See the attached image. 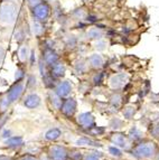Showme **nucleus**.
<instances>
[{
  "mask_svg": "<svg viewBox=\"0 0 159 160\" xmlns=\"http://www.w3.org/2000/svg\"><path fill=\"white\" fill-rule=\"evenodd\" d=\"M86 63L90 71H101L105 66V58L101 53H92L86 57Z\"/></svg>",
  "mask_w": 159,
  "mask_h": 160,
  "instance_id": "nucleus-12",
  "label": "nucleus"
},
{
  "mask_svg": "<svg viewBox=\"0 0 159 160\" xmlns=\"http://www.w3.org/2000/svg\"><path fill=\"white\" fill-rule=\"evenodd\" d=\"M106 150H108V153H109L111 157H113L115 160H122L123 157H125V151L122 149H120V148L113 146V144H109L108 148H106Z\"/></svg>",
  "mask_w": 159,
  "mask_h": 160,
  "instance_id": "nucleus-30",
  "label": "nucleus"
},
{
  "mask_svg": "<svg viewBox=\"0 0 159 160\" xmlns=\"http://www.w3.org/2000/svg\"><path fill=\"white\" fill-rule=\"evenodd\" d=\"M84 151L79 148H69V159L71 160H82Z\"/></svg>",
  "mask_w": 159,
  "mask_h": 160,
  "instance_id": "nucleus-36",
  "label": "nucleus"
},
{
  "mask_svg": "<svg viewBox=\"0 0 159 160\" xmlns=\"http://www.w3.org/2000/svg\"><path fill=\"white\" fill-rule=\"evenodd\" d=\"M89 12H90V10L86 6H81V7H77L72 11L71 18H73V20H75V22H84Z\"/></svg>",
  "mask_w": 159,
  "mask_h": 160,
  "instance_id": "nucleus-22",
  "label": "nucleus"
},
{
  "mask_svg": "<svg viewBox=\"0 0 159 160\" xmlns=\"http://www.w3.org/2000/svg\"><path fill=\"white\" fill-rule=\"evenodd\" d=\"M62 137H63V130L59 129V127H53V128L48 129L45 131V133L43 134L44 141L49 142V143L57 142Z\"/></svg>",
  "mask_w": 159,
  "mask_h": 160,
  "instance_id": "nucleus-17",
  "label": "nucleus"
},
{
  "mask_svg": "<svg viewBox=\"0 0 159 160\" xmlns=\"http://www.w3.org/2000/svg\"><path fill=\"white\" fill-rule=\"evenodd\" d=\"M30 17L42 22H46L50 17L53 16V8L48 1L44 0L39 5L35 6L34 8L29 9Z\"/></svg>",
  "mask_w": 159,
  "mask_h": 160,
  "instance_id": "nucleus-5",
  "label": "nucleus"
},
{
  "mask_svg": "<svg viewBox=\"0 0 159 160\" xmlns=\"http://www.w3.org/2000/svg\"><path fill=\"white\" fill-rule=\"evenodd\" d=\"M104 133H105V129L98 126H95L94 128H92L91 130H89L86 132V134L89 137H101V136H104Z\"/></svg>",
  "mask_w": 159,
  "mask_h": 160,
  "instance_id": "nucleus-37",
  "label": "nucleus"
},
{
  "mask_svg": "<svg viewBox=\"0 0 159 160\" xmlns=\"http://www.w3.org/2000/svg\"><path fill=\"white\" fill-rule=\"evenodd\" d=\"M44 0H26V3H27V8L28 9H32L34 8L35 6L39 5L40 2H43Z\"/></svg>",
  "mask_w": 159,
  "mask_h": 160,
  "instance_id": "nucleus-42",
  "label": "nucleus"
},
{
  "mask_svg": "<svg viewBox=\"0 0 159 160\" xmlns=\"http://www.w3.org/2000/svg\"><path fill=\"white\" fill-rule=\"evenodd\" d=\"M0 160H16V158L10 155H0Z\"/></svg>",
  "mask_w": 159,
  "mask_h": 160,
  "instance_id": "nucleus-44",
  "label": "nucleus"
},
{
  "mask_svg": "<svg viewBox=\"0 0 159 160\" xmlns=\"http://www.w3.org/2000/svg\"><path fill=\"white\" fill-rule=\"evenodd\" d=\"M155 160H159V148H158V151H157V155H156V158Z\"/></svg>",
  "mask_w": 159,
  "mask_h": 160,
  "instance_id": "nucleus-45",
  "label": "nucleus"
},
{
  "mask_svg": "<svg viewBox=\"0 0 159 160\" xmlns=\"http://www.w3.org/2000/svg\"><path fill=\"white\" fill-rule=\"evenodd\" d=\"M77 43H79V39L75 37L74 35H67L65 36V45L67 47H72V48H75L77 47Z\"/></svg>",
  "mask_w": 159,
  "mask_h": 160,
  "instance_id": "nucleus-38",
  "label": "nucleus"
},
{
  "mask_svg": "<svg viewBox=\"0 0 159 160\" xmlns=\"http://www.w3.org/2000/svg\"><path fill=\"white\" fill-rule=\"evenodd\" d=\"M128 137L130 138V140L135 143V142L139 141V140H141V139L145 138V136H143V132L142 130H141L140 128H139L138 126H131L129 128V131H128Z\"/></svg>",
  "mask_w": 159,
  "mask_h": 160,
  "instance_id": "nucleus-26",
  "label": "nucleus"
},
{
  "mask_svg": "<svg viewBox=\"0 0 159 160\" xmlns=\"http://www.w3.org/2000/svg\"><path fill=\"white\" fill-rule=\"evenodd\" d=\"M26 84L25 81H13V83L9 86V88L6 91L7 96L11 104H15L17 102L21 101L23 96L26 93Z\"/></svg>",
  "mask_w": 159,
  "mask_h": 160,
  "instance_id": "nucleus-6",
  "label": "nucleus"
},
{
  "mask_svg": "<svg viewBox=\"0 0 159 160\" xmlns=\"http://www.w3.org/2000/svg\"><path fill=\"white\" fill-rule=\"evenodd\" d=\"M13 37H15L17 43H25V39H26V29H25V27H17V29L15 30V34H13Z\"/></svg>",
  "mask_w": 159,
  "mask_h": 160,
  "instance_id": "nucleus-34",
  "label": "nucleus"
},
{
  "mask_svg": "<svg viewBox=\"0 0 159 160\" xmlns=\"http://www.w3.org/2000/svg\"><path fill=\"white\" fill-rule=\"evenodd\" d=\"M75 121H76L77 126L82 129L85 133H86L89 130H91V129L96 126L95 117L93 115L92 112L77 113L76 117H75Z\"/></svg>",
  "mask_w": 159,
  "mask_h": 160,
  "instance_id": "nucleus-8",
  "label": "nucleus"
},
{
  "mask_svg": "<svg viewBox=\"0 0 159 160\" xmlns=\"http://www.w3.org/2000/svg\"><path fill=\"white\" fill-rule=\"evenodd\" d=\"M20 7L18 2L9 0L0 5V26L11 27L18 22Z\"/></svg>",
  "mask_w": 159,
  "mask_h": 160,
  "instance_id": "nucleus-2",
  "label": "nucleus"
},
{
  "mask_svg": "<svg viewBox=\"0 0 159 160\" xmlns=\"http://www.w3.org/2000/svg\"><path fill=\"white\" fill-rule=\"evenodd\" d=\"M69 160H71V159H69Z\"/></svg>",
  "mask_w": 159,
  "mask_h": 160,
  "instance_id": "nucleus-48",
  "label": "nucleus"
},
{
  "mask_svg": "<svg viewBox=\"0 0 159 160\" xmlns=\"http://www.w3.org/2000/svg\"><path fill=\"white\" fill-rule=\"evenodd\" d=\"M47 152L52 160H69V147L66 144L54 142L47 147Z\"/></svg>",
  "mask_w": 159,
  "mask_h": 160,
  "instance_id": "nucleus-7",
  "label": "nucleus"
},
{
  "mask_svg": "<svg viewBox=\"0 0 159 160\" xmlns=\"http://www.w3.org/2000/svg\"><path fill=\"white\" fill-rule=\"evenodd\" d=\"M104 78H105V75H104L102 69L101 71H93L90 78V83L93 86H100L101 84L104 83Z\"/></svg>",
  "mask_w": 159,
  "mask_h": 160,
  "instance_id": "nucleus-27",
  "label": "nucleus"
},
{
  "mask_svg": "<svg viewBox=\"0 0 159 160\" xmlns=\"http://www.w3.org/2000/svg\"><path fill=\"white\" fill-rule=\"evenodd\" d=\"M108 46H109V43L105 38H102V39H99L93 42V48L95 49V52L98 53H102V52H105L108 49Z\"/></svg>",
  "mask_w": 159,
  "mask_h": 160,
  "instance_id": "nucleus-33",
  "label": "nucleus"
},
{
  "mask_svg": "<svg viewBox=\"0 0 159 160\" xmlns=\"http://www.w3.org/2000/svg\"><path fill=\"white\" fill-rule=\"evenodd\" d=\"M16 160H38L37 155H34V153H30V152H26V153H23L18 158H16Z\"/></svg>",
  "mask_w": 159,
  "mask_h": 160,
  "instance_id": "nucleus-39",
  "label": "nucleus"
},
{
  "mask_svg": "<svg viewBox=\"0 0 159 160\" xmlns=\"http://www.w3.org/2000/svg\"><path fill=\"white\" fill-rule=\"evenodd\" d=\"M6 1H9V0H0V2H6Z\"/></svg>",
  "mask_w": 159,
  "mask_h": 160,
  "instance_id": "nucleus-46",
  "label": "nucleus"
},
{
  "mask_svg": "<svg viewBox=\"0 0 159 160\" xmlns=\"http://www.w3.org/2000/svg\"><path fill=\"white\" fill-rule=\"evenodd\" d=\"M126 120L119 117H113L109 121V129L111 131H121L122 128H125Z\"/></svg>",
  "mask_w": 159,
  "mask_h": 160,
  "instance_id": "nucleus-28",
  "label": "nucleus"
},
{
  "mask_svg": "<svg viewBox=\"0 0 159 160\" xmlns=\"http://www.w3.org/2000/svg\"><path fill=\"white\" fill-rule=\"evenodd\" d=\"M6 53H7V51H6V47L3 45V44H0V66L3 65V61H5Z\"/></svg>",
  "mask_w": 159,
  "mask_h": 160,
  "instance_id": "nucleus-43",
  "label": "nucleus"
},
{
  "mask_svg": "<svg viewBox=\"0 0 159 160\" xmlns=\"http://www.w3.org/2000/svg\"><path fill=\"white\" fill-rule=\"evenodd\" d=\"M38 160H52L49 157V155H48L47 150H40L39 152H38Z\"/></svg>",
  "mask_w": 159,
  "mask_h": 160,
  "instance_id": "nucleus-41",
  "label": "nucleus"
},
{
  "mask_svg": "<svg viewBox=\"0 0 159 160\" xmlns=\"http://www.w3.org/2000/svg\"><path fill=\"white\" fill-rule=\"evenodd\" d=\"M130 78L131 76L127 72L113 73L108 78L106 84L111 91H123L126 86L128 85V83L130 82Z\"/></svg>",
  "mask_w": 159,
  "mask_h": 160,
  "instance_id": "nucleus-4",
  "label": "nucleus"
},
{
  "mask_svg": "<svg viewBox=\"0 0 159 160\" xmlns=\"http://www.w3.org/2000/svg\"><path fill=\"white\" fill-rule=\"evenodd\" d=\"M43 103L42 96L37 93V92L30 91L28 93H25V95L21 99V104L24 105V108L28 110H36L40 108Z\"/></svg>",
  "mask_w": 159,
  "mask_h": 160,
  "instance_id": "nucleus-10",
  "label": "nucleus"
},
{
  "mask_svg": "<svg viewBox=\"0 0 159 160\" xmlns=\"http://www.w3.org/2000/svg\"><path fill=\"white\" fill-rule=\"evenodd\" d=\"M159 144L151 138H143L135 142L128 153L136 160H155Z\"/></svg>",
  "mask_w": 159,
  "mask_h": 160,
  "instance_id": "nucleus-1",
  "label": "nucleus"
},
{
  "mask_svg": "<svg viewBox=\"0 0 159 160\" xmlns=\"http://www.w3.org/2000/svg\"><path fill=\"white\" fill-rule=\"evenodd\" d=\"M26 144H25V139L24 137L17 136V134H13L10 138L6 139L3 141V147L6 149L13 150V151H18L21 148H24Z\"/></svg>",
  "mask_w": 159,
  "mask_h": 160,
  "instance_id": "nucleus-15",
  "label": "nucleus"
},
{
  "mask_svg": "<svg viewBox=\"0 0 159 160\" xmlns=\"http://www.w3.org/2000/svg\"><path fill=\"white\" fill-rule=\"evenodd\" d=\"M75 144H76L77 147H81V146H89V147H93V148L102 147V144L99 143L95 140H93L92 138H89L88 136H82L80 137V138H77L76 141H75Z\"/></svg>",
  "mask_w": 159,
  "mask_h": 160,
  "instance_id": "nucleus-25",
  "label": "nucleus"
},
{
  "mask_svg": "<svg viewBox=\"0 0 159 160\" xmlns=\"http://www.w3.org/2000/svg\"><path fill=\"white\" fill-rule=\"evenodd\" d=\"M49 74L55 80H62V78H64L65 74H66V65L64 64L62 61H59L57 63L49 66Z\"/></svg>",
  "mask_w": 159,
  "mask_h": 160,
  "instance_id": "nucleus-18",
  "label": "nucleus"
},
{
  "mask_svg": "<svg viewBox=\"0 0 159 160\" xmlns=\"http://www.w3.org/2000/svg\"><path fill=\"white\" fill-rule=\"evenodd\" d=\"M137 107H135L133 104H127V105H123L121 108V114L122 118L125 119L126 121H131L133 120V118L137 114Z\"/></svg>",
  "mask_w": 159,
  "mask_h": 160,
  "instance_id": "nucleus-24",
  "label": "nucleus"
},
{
  "mask_svg": "<svg viewBox=\"0 0 159 160\" xmlns=\"http://www.w3.org/2000/svg\"><path fill=\"white\" fill-rule=\"evenodd\" d=\"M53 90L61 99L64 100L66 98H69L71 94L73 93V84L71 83V81L62 78V80H59L56 82Z\"/></svg>",
  "mask_w": 159,
  "mask_h": 160,
  "instance_id": "nucleus-11",
  "label": "nucleus"
},
{
  "mask_svg": "<svg viewBox=\"0 0 159 160\" xmlns=\"http://www.w3.org/2000/svg\"><path fill=\"white\" fill-rule=\"evenodd\" d=\"M110 107L114 110H121L123 107V95L121 91H113V93L109 98Z\"/></svg>",
  "mask_w": 159,
  "mask_h": 160,
  "instance_id": "nucleus-21",
  "label": "nucleus"
},
{
  "mask_svg": "<svg viewBox=\"0 0 159 160\" xmlns=\"http://www.w3.org/2000/svg\"><path fill=\"white\" fill-rule=\"evenodd\" d=\"M105 138L110 142V144H113L115 147L120 148L125 152H129V150L133 146V142L130 140L128 134L122 131H111Z\"/></svg>",
  "mask_w": 159,
  "mask_h": 160,
  "instance_id": "nucleus-3",
  "label": "nucleus"
},
{
  "mask_svg": "<svg viewBox=\"0 0 159 160\" xmlns=\"http://www.w3.org/2000/svg\"><path fill=\"white\" fill-rule=\"evenodd\" d=\"M27 74H26V66L25 65L19 64V66L16 68L15 72V76H13V81H25Z\"/></svg>",
  "mask_w": 159,
  "mask_h": 160,
  "instance_id": "nucleus-35",
  "label": "nucleus"
},
{
  "mask_svg": "<svg viewBox=\"0 0 159 160\" xmlns=\"http://www.w3.org/2000/svg\"><path fill=\"white\" fill-rule=\"evenodd\" d=\"M84 35L86 40L95 42V40L102 39V38L106 37V30L96 24V25H92L91 27H88V29L85 30Z\"/></svg>",
  "mask_w": 159,
  "mask_h": 160,
  "instance_id": "nucleus-13",
  "label": "nucleus"
},
{
  "mask_svg": "<svg viewBox=\"0 0 159 160\" xmlns=\"http://www.w3.org/2000/svg\"><path fill=\"white\" fill-rule=\"evenodd\" d=\"M28 26H29L30 32L34 35L35 37H37V38L43 37L44 34H45V30H46L45 22H39V20H36V19L30 17V22H29V24H28Z\"/></svg>",
  "mask_w": 159,
  "mask_h": 160,
  "instance_id": "nucleus-19",
  "label": "nucleus"
},
{
  "mask_svg": "<svg viewBox=\"0 0 159 160\" xmlns=\"http://www.w3.org/2000/svg\"><path fill=\"white\" fill-rule=\"evenodd\" d=\"M47 101H48V103H49L50 108H52L54 111L59 112L62 103H63V99H61V98L55 93V91H54L53 88H50V90L47 91Z\"/></svg>",
  "mask_w": 159,
  "mask_h": 160,
  "instance_id": "nucleus-20",
  "label": "nucleus"
},
{
  "mask_svg": "<svg viewBox=\"0 0 159 160\" xmlns=\"http://www.w3.org/2000/svg\"><path fill=\"white\" fill-rule=\"evenodd\" d=\"M40 58L45 62L48 66H52L53 64H55V63H57L59 61H61L59 54L56 52L55 48L46 47V46H44V48H43Z\"/></svg>",
  "mask_w": 159,
  "mask_h": 160,
  "instance_id": "nucleus-14",
  "label": "nucleus"
},
{
  "mask_svg": "<svg viewBox=\"0 0 159 160\" xmlns=\"http://www.w3.org/2000/svg\"><path fill=\"white\" fill-rule=\"evenodd\" d=\"M1 117H3V113L0 112V121H1Z\"/></svg>",
  "mask_w": 159,
  "mask_h": 160,
  "instance_id": "nucleus-47",
  "label": "nucleus"
},
{
  "mask_svg": "<svg viewBox=\"0 0 159 160\" xmlns=\"http://www.w3.org/2000/svg\"><path fill=\"white\" fill-rule=\"evenodd\" d=\"M88 63H86V58H79L73 63V72L77 75H84L89 72Z\"/></svg>",
  "mask_w": 159,
  "mask_h": 160,
  "instance_id": "nucleus-23",
  "label": "nucleus"
},
{
  "mask_svg": "<svg viewBox=\"0 0 159 160\" xmlns=\"http://www.w3.org/2000/svg\"><path fill=\"white\" fill-rule=\"evenodd\" d=\"M77 107H79V104H77L76 100L74 98L69 96V98H66V99L63 100L59 112L66 119H73L77 114Z\"/></svg>",
  "mask_w": 159,
  "mask_h": 160,
  "instance_id": "nucleus-9",
  "label": "nucleus"
},
{
  "mask_svg": "<svg viewBox=\"0 0 159 160\" xmlns=\"http://www.w3.org/2000/svg\"><path fill=\"white\" fill-rule=\"evenodd\" d=\"M11 136H13V132H11V130L8 128H5L1 132H0V139L3 140V141H5L6 139L10 138Z\"/></svg>",
  "mask_w": 159,
  "mask_h": 160,
  "instance_id": "nucleus-40",
  "label": "nucleus"
},
{
  "mask_svg": "<svg viewBox=\"0 0 159 160\" xmlns=\"http://www.w3.org/2000/svg\"><path fill=\"white\" fill-rule=\"evenodd\" d=\"M104 157V153L102 151H99L96 149H91L88 151H84L82 160H101Z\"/></svg>",
  "mask_w": 159,
  "mask_h": 160,
  "instance_id": "nucleus-29",
  "label": "nucleus"
},
{
  "mask_svg": "<svg viewBox=\"0 0 159 160\" xmlns=\"http://www.w3.org/2000/svg\"><path fill=\"white\" fill-rule=\"evenodd\" d=\"M25 84H26V88L28 91H35L37 88L38 80L34 74H29L25 78Z\"/></svg>",
  "mask_w": 159,
  "mask_h": 160,
  "instance_id": "nucleus-32",
  "label": "nucleus"
},
{
  "mask_svg": "<svg viewBox=\"0 0 159 160\" xmlns=\"http://www.w3.org/2000/svg\"><path fill=\"white\" fill-rule=\"evenodd\" d=\"M30 52H32V47L29 46V44L26 43V42L20 44V46H19V48H18V53H17V57H18L19 64L25 65V66L28 65Z\"/></svg>",
  "mask_w": 159,
  "mask_h": 160,
  "instance_id": "nucleus-16",
  "label": "nucleus"
},
{
  "mask_svg": "<svg viewBox=\"0 0 159 160\" xmlns=\"http://www.w3.org/2000/svg\"><path fill=\"white\" fill-rule=\"evenodd\" d=\"M13 104L10 103V101H9L8 96H7V93L5 92H0V112L5 113L8 111V109L11 107Z\"/></svg>",
  "mask_w": 159,
  "mask_h": 160,
  "instance_id": "nucleus-31",
  "label": "nucleus"
}]
</instances>
